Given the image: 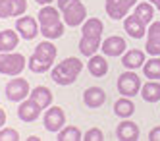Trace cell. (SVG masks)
Wrapping results in <instances>:
<instances>
[{"instance_id":"obj_1","label":"cell","mask_w":160,"mask_h":141,"mask_svg":"<svg viewBox=\"0 0 160 141\" xmlns=\"http://www.w3.org/2000/svg\"><path fill=\"white\" fill-rule=\"evenodd\" d=\"M37 21H39V31L44 39L54 41V39H60L64 35L66 29V23L62 19V14L58 8L54 6H42L37 14Z\"/></svg>"},{"instance_id":"obj_2","label":"cell","mask_w":160,"mask_h":141,"mask_svg":"<svg viewBox=\"0 0 160 141\" xmlns=\"http://www.w3.org/2000/svg\"><path fill=\"white\" fill-rule=\"evenodd\" d=\"M104 31V23L98 18H89L83 21L81 25V39H79V52L83 56H93L97 54L98 46H100V37Z\"/></svg>"},{"instance_id":"obj_3","label":"cell","mask_w":160,"mask_h":141,"mask_svg":"<svg viewBox=\"0 0 160 141\" xmlns=\"http://www.w3.org/2000/svg\"><path fill=\"white\" fill-rule=\"evenodd\" d=\"M56 54H58V49L54 46V43L48 41V39H44V41H41L35 46L31 58L27 60V68L33 74H47V72H50V70L54 68Z\"/></svg>"},{"instance_id":"obj_4","label":"cell","mask_w":160,"mask_h":141,"mask_svg":"<svg viewBox=\"0 0 160 141\" xmlns=\"http://www.w3.org/2000/svg\"><path fill=\"white\" fill-rule=\"evenodd\" d=\"M81 70H83L81 58L68 56V58H64L62 62H58L50 70V77H52L54 83H58V85H72V83H75V79L79 77Z\"/></svg>"},{"instance_id":"obj_5","label":"cell","mask_w":160,"mask_h":141,"mask_svg":"<svg viewBox=\"0 0 160 141\" xmlns=\"http://www.w3.org/2000/svg\"><path fill=\"white\" fill-rule=\"evenodd\" d=\"M58 10L68 27H79L87 19V8L81 0H58Z\"/></svg>"},{"instance_id":"obj_6","label":"cell","mask_w":160,"mask_h":141,"mask_svg":"<svg viewBox=\"0 0 160 141\" xmlns=\"http://www.w3.org/2000/svg\"><path fill=\"white\" fill-rule=\"evenodd\" d=\"M27 68V60L19 52H0V74L16 77Z\"/></svg>"},{"instance_id":"obj_7","label":"cell","mask_w":160,"mask_h":141,"mask_svg":"<svg viewBox=\"0 0 160 141\" xmlns=\"http://www.w3.org/2000/svg\"><path fill=\"white\" fill-rule=\"evenodd\" d=\"M141 77L135 74V70H128L118 77V91L122 97H137L141 93Z\"/></svg>"},{"instance_id":"obj_8","label":"cell","mask_w":160,"mask_h":141,"mask_svg":"<svg viewBox=\"0 0 160 141\" xmlns=\"http://www.w3.org/2000/svg\"><path fill=\"white\" fill-rule=\"evenodd\" d=\"M29 93H31V87H29V81L23 79V77H12L6 83V99L8 101H12V102H21L23 99L29 97Z\"/></svg>"},{"instance_id":"obj_9","label":"cell","mask_w":160,"mask_h":141,"mask_svg":"<svg viewBox=\"0 0 160 141\" xmlns=\"http://www.w3.org/2000/svg\"><path fill=\"white\" fill-rule=\"evenodd\" d=\"M42 124H44V130H48L50 133L60 132L62 128L66 126L64 108L54 107V104H50L48 108H44V112H42Z\"/></svg>"},{"instance_id":"obj_10","label":"cell","mask_w":160,"mask_h":141,"mask_svg":"<svg viewBox=\"0 0 160 141\" xmlns=\"http://www.w3.org/2000/svg\"><path fill=\"white\" fill-rule=\"evenodd\" d=\"M135 4H137V0H106L104 8H106V14L110 19L120 21L129 14L131 8H135Z\"/></svg>"},{"instance_id":"obj_11","label":"cell","mask_w":160,"mask_h":141,"mask_svg":"<svg viewBox=\"0 0 160 141\" xmlns=\"http://www.w3.org/2000/svg\"><path fill=\"white\" fill-rule=\"evenodd\" d=\"M16 31L19 33V37L21 39H25V41H31V39H35L37 35L41 33L39 31V21L33 18V16H19L16 18Z\"/></svg>"},{"instance_id":"obj_12","label":"cell","mask_w":160,"mask_h":141,"mask_svg":"<svg viewBox=\"0 0 160 141\" xmlns=\"http://www.w3.org/2000/svg\"><path fill=\"white\" fill-rule=\"evenodd\" d=\"M100 50L104 56H122L125 50H128V43H125L123 37H120V35H110L108 39H104L100 43Z\"/></svg>"},{"instance_id":"obj_13","label":"cell","mask_w":160,"mask_h":141,"mask_svg":"<svg viewBox=\"0 0 160 141\" xmlns=\"http://www.w3.org/2000/svg\"><path fill=\"white\" fill-rule=\"evenodd\" d=\"M41 114H42V108H41L31 97L23 99V101L19 102V107H18V118H19L21 122L31 124V122H35Z\"/></svg>"},{"instance_id":"obj_14","label":"cell","mask_w":160,"mask_h":141,"mask_svg":"<svg viewBox=\"0 0 160 141\" xmlns=\"http://www.w3.org/2000/svg\"><path fill=\"white\" fill-rule=\"evenodd\" d=\"M145 37H147L145 52L151 56H160V21H151Z\"/></svg>"},{"instance_id":"obj_15","label":"cell","mask_w":160,"mask_h":141,"mask_svg":"<svg viewBox=\"0 0 160 141\" xmlns=\"http://www.w3.org/2000/svg\"><path fill=\"white\" fill-rule=\"evenodd\" d=\"M27 12V0H0V19L19 18Z\"/></svg>"},{"instance_id":"obj_16","label":"cell","mask_w":160,"mask_h":141,"mask_svg":"<svg viewBox=\"0 0 160 141\" xmlns=\"http://www.w3.org/2000/svg\"><path fill=\"white\" fill-rule=\"evenodd\" d=\"M141 137L139 126L131 122L129 118H122V122L116 126V139L120 141H137Z\"/></svg>"},{"instance_id":"obj_17","label":"cell","mask_w":160,"mask_h":141,"mask_svg":"<svg viewBox=\"0 0 160 141\" xmlns=\"http://www.w3.org/2000/svg\"><path fill=\"white\" fill-rule=\"evenodd\" d=\"M123 29L133 39H143L147 35V25L137 16H133V14H128L123 18Z\"/></svg>"},{"instance_id":"obj_18","label":"cell","mask_w":160,"mask_h":141,"mask_svg":"<svg viewBox=\"0 0 160 141\" xmlns=\"http://www.w3.org/2000/svg\"><path fill=\"white\" fill-rule=\"evenodd\" d=\"M83 102L87 108H100L106 102V93L102 87H87L83 93Z\"/></svg>"},{"instance_id":"obj_19","label":"cell","mask_w":160,"mask_h":141,"mask_svg":"<svg viewBox=\"0 0 160 141\" xmlns=\"http://www.w3.org/2000/svg\"><path fill=\"white\" fill-rule=\"evenodd\" d=\"M87 70L93 77H104L108 74V60L104 54H93L89 56L87 62Z\"/></svg>"},{"instance_id":"obj_20","label":"cell","mask_w":160,"mask_h":141,"mask_svg":"<svg viewBox=\"0 0 160 141\" xmlns=\"http://www.w3.org/2000/svg\"><path fill=\"white\" fill-rule=\"evenodd\" d=\"M145 50H139V49H131V50H125L122 54V64L123 68H128V70H137V68H141L145 64Z\"/></svg>"},{"instance_id":"obj_21","label":"cell","mask_w":160,"mask_h":141,"mask_svg":"<svg viewBox=\"0 0 160 141\" xmlns=\"http://www.w3.org/2000/svg\"><path fill=\"white\" fill-rule=\"evenodd\" d=\"M18 44H19V33L16 29L0 31V52H14Z\"/></svg>"},{"instance_id":"obj_22","label":"cell","mask_w":160,"mask_h":141,"mask_svg":"<svg viewBox=\"0 0 160 141\" xmlns=\"http://www.w3.org/2000/svg\"><path fill=\"white\" fill-rule=\"evenodd\" d=\"M29 97L35 101L39 107L44 110V108H48L50 104H52V91L48 89V87H44V85H37L35 89H31V93H29Z\"/></svg>"},{"instance_id":"obj_23","label":"cell","mask_w":160,"mask_h":141,"mask_svg":"<svg viewBox=\"0 0 160 141\" xmlns=\"http://www.w3.org/2000/svg\"><path fill=\"white\" fill-rule=\"evenodd\" d=\"M133 16H137L148 27L151 21H152V18H154V4H151L148 0H145V2H137L135 8H133Z\"/></svg>"},{"instance_id":"obj_24","label":"cell","mask_w":160,"mask_h":141,"mask_svg":"<svg viewBox=\"0 0 160 141\" xmlns=\"http://www.w3.org/2000/svg\"><path fill=\"white\" fill-rule=\"evenodd\" d=\"M141 97L147 102H158L160 101V83L156 79H148L145 85H141Z\"/></svg>"},{"instance_id":"obj_25","label":"cell","mask_w":160,"mask_h":141,"mask_svg":"<svg viewBox=\"0 0 160 141\" xmlns=\"http://www.w3.org/2000/svg\"><path fill=\"white\" fill-rule=\"evenodd\" d=\"M133 112H135V102L131 101V97H122L114 102V114L120 118H131Z\"/></svg>"},{"instance_id":"obj_26","label":"cell","mask_w":160,"mask_h":141,"mask_svg":"<svg viewBox=\"0 0 160 141\" xmlns=\"http://www.w3.org/2000/svg\"><path fill=\"white\" fill-rule=\"evenodd\" d=\"M143 74L147 79H156L160 81V56H151L148 60H145L143 64Z\"/></svg>"},{"instance_id":"obj_27","label":"cell","mask_w":160,"mask_h":141,"mask_svg":"<svg viewBox=\"0 0 160 141\" xmlns=\"http://www.w3.org/2000/svg\"><path fill=\"white\" fill-rule=\"evenodd\" d=\"M56 139L58 141H81L83 133L77 126H64L60 132H56Z\"/></svg>"},{"instance_id":"obj_28","label":"cell","mask_w":160,"mask_h":141,"mask_svg":"<svg viewBox=\"0 0 160 141\" xmlns=\"http://www.w3.org/2000/svg\"><path fill=\"white\" fill-rule=\"evenodd\" d=\"M19 133L14 130V128H0V141H19Z\"/></svg>"},{"instance_id":"obj_29","label":"cell","mask_w":160,"mask_h":141,"mask_svg":"<svg viewBox=\"0 0 160 141\" xmlns=\"http://www.w3.org/2000/svg\"><path fill=\"white\" fill-rule=\"evenodd\" d=\"M83 139L85 141H102L104 139V133H102V130H98V128H89L83 133Z\"/></svg>"},{"instance_id":"obj_30","label":"cell","mask_w":160,"mask_h":141,"mask_svg":"<svg viewBox=\"0 0 160 141\" xmlns=\"http://www.w3.org/2000/svg\"><path fill=\"white\" fill-rule=\"evenodd\" d=\"M148 139H151V141H160V126L152 128V130L148 132Z\"/></svg>"},{"instance_id":"obj_31","label":"cell","mask_w":160,"mask_h":141,"mask_svg":"<svg viewBox=\"0 0 160 141\" xmlns=\"http://www.w3.org/2000/svg\"><path fill=\"white\" fill-rule=\"evenodd\" d=\"M4 124H6V112L0 108V128H4Z\"/></svg>"},{"instance_id":"obj_32","label":"cell","mask_w":160,"mask_h":141,"mask_svg":"<svg viewBox=\"0 0 160 141\" xmlns=\"http://www.w3.org/2000/svg\"><path fill=\"white\" fill-rule=\"evenodd\" d=\"M37 4H41V6H47V4H52L54 0H35Z\"/></svg>"},{"instance_id":"obj_33","label":"cell","mask_w":160,"mask_h":141,"mask_svg":"<svg viewBox=\"0 0 160 141\" xmlns=\"http://www.w3.org/2000/svg\"><path fill=\"white\" fill-rule=\"evenodd\" d=\"M27 139H29V141H39V137H37V135H29Z\"/></svg>"},{"instance_id":"obj_34","label":"cell","mask_w":160,"mask_h":141,"mask_svg":"<svg viewBox=\"0 0 160 141\" xmlns=\"http://www.w3.org/2000/svg\"><path fill=\"white\" fill-rule=\"evenodd\" d=\"M148 2H151V4H154V6H156V4L160 2V0H148Z\"/></svg>"},{"instance_id":"obj_35","label":"cell","mask_w":160,"mask_h":141,"mask_svg":"<svg viewBox=\"0 0 160 141\" xmlns=\"http://www.w3.org/2000/svg\"><path fill=\"white\" fill-rule=\"evenodd\" d=\"M156 8H158V10H160V2H158V4H156Z\"/></svg>"}]
</instances>
